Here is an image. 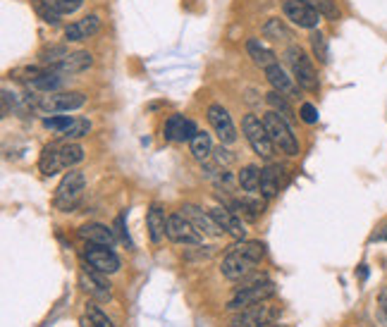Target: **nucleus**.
I'll return each instance as SVG.
<instances>
[{"mask_svg": "<svg viewBox=\"0 0 387 327\" xmlns=\"http://www.w3.org/2000/svg\"><path fill=\"white\" fill-rule=\"evenodd\" d=\"M60 160L64 170H72L74 165H79L84 160V148L74 141H62L60 143Z\"/></svg>", "mask_w": 387, "mask_h": 327, "instance_id": "c85d7f7f", "label": "nucleus"}, {"mask_svg": "<svg viewBox=\"0 0 387 327\" xmlns=\"http://www.w3.org/2000/svg\"><path fill=\"white\" fill-rule=\"evenodd\" d=\"M375 318H378V323L387 327V287L380 289L378 294V306H375Z\"/></svg>", "mask_w": 387, "mask_h": 327, "instance_id": "58836bf2", "label": "nucleus"}, {"mask_svg": "<svg viewBox=\"0 0 387 327\" xmlns=\"http://www.w3.org/2000/svg\"><path fill=\"white\" fill-rule=\"evenodd\" d=\"M208 122H211L213 132L218 134V139L223 143H234L237 141V130H234V122L230 117V112L223 108V105L213 103L208 108Z\"/></svg>", "mask_w": 387, "mask_h": 327, "instance_id": "ddd939ff", "label": "nucleus"}, {"mask_svg": "<svg viewBox=\"0 0 387 327\" xmlns=\"http://www.w3.org/2000/svg\"><path fill=\"white\" fill-rule=\"evenodd\" d=\"M275 318H280V308H275V306H266V301H263V303L249 306V308H244V310H237V315L230 320V325L232 327H261V325L275 323Z\"/></svg>", "mask_w": 387, "mask_h": 327, "instance_id": "6e6552de", "label": "nucleus"}, {"mask_svg": "<svg viewBox=\"0 0 387 327\" xmlns=\"http://www.w3.org/2000/svg\"><path fill=\"white\" fill-rule=\"evenodd\" d=\"M79 287L96 301H110L112 297V289L103 277V272H96L94 267H82L79 270Z\"/></svg>", "mask_w": 387, "mask_h": 327, "instance_id": "f8f14e48", "label": "nucleus"}, {"mask_svg": "<svg viewBox=\"0 0 387 327\" xmlns=\"http://www.w3.org/2000/svg\"><path fill=\"white\" fill-rule=\"evenodd\" d=\"M98 29H101L98 15H86L84 19H79V22L69 24L67 29H64V39L72 41V44H79V41H86L98 34Z\"/></svg>", "mask_w": 387, "mask_h": 327, "instance_id": "6ab92c4d", "label": "nucleus"}, {"mask_svg": "<svg viewBox=\"0 0 387 327\" xmlns=\"http://www.w3.org/2000/svg\"><path fill=\"white\" fill-rule=\"evenodd\" d=\"M91 65H94V55L86 51H77V53L64 55L60 62H55V65H51V69L58 74H62V77H74V74L86 72Z\"/></svg>", "mask_w": 387, "mask_h": 327, "instance_id": "dca6fc26", "label": "nucleus"}, {"mask_svg": "<svg viewBox=\"0 0 387 327\" xmlns=\"http://www.w3.org/2000/svg\"><path fill=\"white\" fill-rule=\"evenodd\" d=\"M213 155H215V163H218V165H230V163H232V160H234V155L230 153L227 148H223V146L215 148Z\"/></svg>", "mask_w": 387, "mask_h": 327, "instance_id": "79ce46f5", "label": "nucleus"}, {"mask_svg": "<svg viewBox=\"0 0 387 327\" xmlns=\"http://www.w3.org/2000/svg\"><path fill=\"white\" fill-rule=\"evenodd\" d=\"M375 241H387V224H385L383 229H380L378 234H375Z\"/></svg>", "mask_w": 387, "mask_h": 327, "instance_id": "c03bdc74", "label": "nucleus"}, {"mask_svg": "<svg viewBox=\"0 0 387 327\" xmlns=\"http://www.w3.org/2000/svg\"><path fill=\"white\" fill-rule=\"evenodd\" d=\"M282 12H284V17H287L292 24H297L299 29H311V31H313L322 19V15L318 12V10L311 8V5L304 3V0H284Z\"/></svg>", "mask_w": 387, "mask_h": 327, "instance_id": "1a4fd4ad", "label": "nucleus"}, {"mask_svg": "<svg viewBox=\"0 0 387 327\" xmlns=\"http://www.w3.org/2000/svg\"><path fill=\"white\" fill-rule=\"evenodd\" d=\"M263 36H266V39H273V41H287V39H292V31H289V26L280 17H273L263 24Z\"/></svg>", "mask_w": 387, "mask_h": 327, "instance_id": "c756f323", "label": "nucleus"}, {"mask_svg": "<svg viewBox=\"0 0 387 327\" xmlns=\"http://www.w3.org/2000/svg\"><path fill=\"white\" fill-rule=\"evenodd\" d=\"M84 189H86L84 173H79V170L72 168L69 173H64L62 182L58 184L53 203H55V208H58V211H62V213L74 211V208L79 206V201L84 198Z\"/></svg>", "mask_w": 387, "mask_h": 327, "instance_id": "f03ea898", "label": "nucleus"}, {"mask_svg": "<svg viewBox=\"0 0 387 327\" xmlns=\"http://www.w3.org/2000/svg\"><path fill=\"white\" fill-rule=\"evenodd\" d=\"M263 125H266L268 134H270L273 143H275V148H280L284 155H297L299 153V141L297 136H294L292 127H289V122L284 120L280 112L270 110L263 115Z\"/></svg>", "mask_w": 387, "mask_h": 327, "instance_id": "39448f33", "label": "nucleus"}, {"mask_svg": "<svg viewBox=\"0 0 387 327\" xmlns=\"http://www.w3.org/2000/svg\"><path fill=\"white\" fill-rule=\"evenodd\" d=\"M89 132H91V122H89V120H82V117H79V120L72 122V127H67V130H64V132L60 134V139H62V141H74V139L86 136Z\"/></svg>", "mask_w": 387, "mask_h": 327, "instance_id": "473e14b6", "label": "nucleus"}, {"mask_svg": "<svg viewBox=\"0 0 387 327\" xmlns=\"http://www.w3.org/2000/svg\"><path fill=\"white\" fill-rule=\"evenodd\" d=\"M299 117L306 125H316V122H318V108H316L313 103H304L299 108Z\"/></svg>", "mask_w": 387, "mask_h": 327, "instance_id": "a19ab883", "label": "nucleus"}, {"mask_svg": "<svg viewBox=\"0 0 387 327\" xmlns=\"http://www.w3.org/2000/svg\"><path fill=\"white\" fill-rule=\"evenodd\" d=\"M64 55H69L64 46H51V48H43V51L39 53L41 62H43V65H48V67L55 65V62H60Z\"/></svg>", "mask_w": 387, "mask_h": 327, "instance_id": "c9c22d12", "label": "nucleus"}, {"mask_svg": "<svg viewBox=\"0 0 387 327\" xmlns=\"http://www.w3.org/2000/svg\"><path fill=\"white\" fill-rule=\"evenodd\" d=\"M287 65H289V69H292V77H294V82L299 84V89L311 91V94L320 89L318 72H316L311 58L306 55L299 46H292L287 51Z\"/></svg>", "mask_w": 387, "mask_h": 327, "instance_id": "20e7f679", "label": "nucleus"}, {"mask_svg": "<svg viewBox=\"0 0 387 327\" xmlns=\"http://www.w3.org/2000/svg\"><path fill=\"white\" fill-rule=\"evenodd\" d=\"M246 53H249L251 60H254L256 65H258V67H263V69H268L270 65H275V62H277L275 53H273L268 46H263L258 39L246 41Z\"/></svg>", "mask_w": 387, "mask_h": 327, "instance_id": "a878e982", "label": "nucleus"}, {"mask_svg": "<svg viewBox=\"0 0 387 327\" xmlns=\"http://www.w3.org/2000/svg\"><path fill=\"white\" fill-rule=\"evenodd\" d=\"M79 327H96L94 323H91V318H89V315H82V318H79Z\"/></svg>", "mask_w": 387, "mask_h": 327, "instance_id": "37998d69", "label": "nucleus"}, {"mask_svg": "<svg viewBox=\"0 0 387 327\" xmlns=\"http://www.w3.org/2000/svg\"><path fill=\"white\" fill-rule=\"evenodd\" d=\"M168 218L163 211V206L160 203H153V206L148 208L146 213V227H148V237L153 244H160L165 237H168Z\"/></svg>", "mask_w": 387, "mask_h": 327, "instance_id": "aec40b11", "label": "nucleus"}, {"mask_svg": "<svg viewBox=\"0 0 387 327\" xmlns=\"http://www.w3.org/2000/svg\"><path fill=\"white\" fill-rule=\"evenodd\" d=\"M237 182H239V186L246 191V194H256V191L261 189V168H256V165H246V168H241Z\"/></svg>", "mask_w": 387, "mask_h": 327, "instance_id": "cd10ccee", "label": "nucleus"}, {"mask_svg": "<svg viewBox=\"0 0 387 327\" xmlns=\"http://www.w3.org/2000/svg\"><path fill=\"white\" fill-rule=\"evenodd\" d=\"M39 168L46 177H53L60 173V170H64L62 160H60V143H51V146L43 148V153L39 158Z\"/></svg>", "mask_w": 387, "mask_h": 327, "instance_id": "393cba45", "label": "nucleus"}, {"mask_svg": "<svg viewBox=\"0 0 387 327\" xmlns=\"http://www.w3.org/2000/svg\"><path fill=\"white\" fill-rule=\"evenodd\" d=\"M304 3H309L311 8H316L318 12L322 15V17H330V19H335L337 15V8H335V3L332 0H304Z\"/></svg>", "mask_w": 387, "mask_h": 327, "instance_id": "4c0bfd02", "label": "nucleus"}, {"mask_svg": "<svg viewBox=\"0 0 387 327\" xmlns=\"http://www.w3.org/2000/svg\"><path fill=\"white\" fill-rule=\"evenodd\" d=\"M34 10L46 24H53V26L60 24L62 15L58 12V8L53 5V0H34Z\"/></svg>", "mask_w": 387, "mask_h": 327, "instance_id": "7c9ffc66", "label": "nucleus"}, {"mask_svg": "<svg viewBox=\"0 0 387 327\" xmlns=\"http://www.w3.org/2000/svg\"><path fill=\"white\" fill-rule=\"evenodd\" d=\"M82 256H84V260L89 263V267H94L96 272H103V275H115L122 265L120 258H117V254L110 249V246L89 244Z\"/></svg>", "mask_w": 387, "mask_h": 327, "instance_id": "9d476101", "label": "nucleus"}, {"mask_svg": "<svg viewBox=\"0 0 387 327\" xmlns=\"http://www.w3.org/2000/svg\"><path fill=\"white\" fill-rule=\"evenodd\" d=\"M86 96L82 91H55V94H46L41 96V100L36 103V108L43 112H72L84 108Z\"/></svg>", "mask_w": 387, "mask_h": 327, "instance_id": "0eeeda50", "label": "nucleus"}, {"mask_svg": "<svg viewBox=\"0 0 387 327\" xmlns=\"http://www.w3.org/2000/svg\"><path fill=\"white\" fill-rule=\"evenodd\" d=\"M180 213L189 220L203 237H220V234H223V229L218 227V222L213 220L211 213H203L201 208L194 206V203H184V206L180 208Z\"/></svg>", "mask_w": 387, "mask_h": 327, "instance_id": "4468645a", "label": "nucleus"}, {"mask_svg": "<svg viewBox=\"0 0 387 327\" xmlns=\"http://www.w3.org/2000/svg\"><path fill=\"white\" fill-rule=\"evenodd\" d=\"M275 292L277 289L270 280H258V282H251V284H241L232 297H230L227 310H244V308H249V306L263 303V301H268V299L275 297Z\"/></svg>", "mask_w": 387, "mask_h": 327, "instance_id": "7ed1b4c3", "label": "nucleus"}, {"mask_svg": "<svg viewBox=\"0 0 387 327\" xmlns=\"http://www.w3.org/2000/svg\"><path fill=\"white\" fill-rule=\"evenodd\" d=\"M211 215H213V220L218 222V227L223 229L225 234H230V237H234V239H244V234H246L244 222H241V218L234 215L230 208L218 206V208H213V211H211Z\"/></svg>", "mask_w": 387, "mask_h": 327, "instance_id": "f3484780", "label": "nucleus"}, {"mask_svg": "<svg viewBox=\"0 0 387 327\" xmlns=\"http://www.w3.org/2000/svg\"><path fill=\"white\" fill-rule=\"evenodd\" d=\"M53 5L58 8L60 15H72L84 5V0H53Z\"/></svg>", "mask_w": 387, "mask_h": 327, "instance_id": "ea45409f", "label": "nucleus"}, {"mask_svg": "<svg viewBox=\"0 0 387 327\" xmlns=\"http://www.w3.org/2000/svg\"><path fill=\"white\" fill-rule=\"evenodd\" d=\"M241 132H244L249 146L254 148V153L261 155L263 160H270L273 153H275V143H273L270 134H268L266 125H263L261 117L256 115H246L241 120Z\"/></svg>", "mask_w": 387, "mask_h": 327, "instance_id": "423d86ee", "label": "nucleus"}, {"mask_svg": "<svg viewBox=\"0 0 387 327\" xmlns=\"http://www.w3.org/2000/svg\"><path fill=\"white\" fill-rule=\"evenodd\" d=\"M266 258V246L261 241H246L241 239L232 249L225 254L223 263H220V272L227 277L230 282H241L254 272V267Z\"/></svg>", "mask_w": 387, "mask_h": 327, "instance_id": "f257e3e1", "label": "nucleus"}, {"mask_svg": "<svg viewBox=\"0 0 387 327\" xmlns=\"http://www.w3.org/2000/svg\"><path fill=\"white\" fill-rule=\"evenodd\" d=\"M196 134H198L196 125H194L191 120H187L184 115H172L170 120L165 122V130H163L165 141H172V143L191 141Z\"/></svg>", "mask_w": 387, "mask_h": 327, "instance_id": "2eb2a0df", "label": "nucleus"}, {"mask_svg": "<svg viewBox=\"0 0 387 327\" xmlns=\"http://www.w3.org/2000/svg\"><path fill=\"white\" fill-rule=\"evenodd\" d=\"M230 208H232L234 215H239L241 220H249V222H256L258 218L263 215V201H256V198H234L230 201Z\"/></svg>", "mask_w": 387, "mask_h": 327, "instance_id": "b1692460", "label": "nucleus"}, {"mask_svg": "<svg viewBox=\"0 0 387 327\" xmlns=\"http://www.w3.org/2000/svg\"><path fill=\"white\" fill-rule=\"evenodd\" d=\"M266 100H268V105H270L275 112H280V115H282L287 122L292 120V108H289V103H287V96H282L280 91L273 89L270 94L266 96Z\"/></svg>", "mask_w": 387, "mask_h": 327, "instance_id": "2f4dec72", "label": "nucleus"}, {"mask_svg": "<svg viewBox=\"0 0 387 327\" xmlns=\"http://www.w3.org/2000/svg\"><path fill=\"white\" fill-rule=\"evenodd\" d=\"M280 186H282V168L280 165H268V168L261 170V196L266 198H275L280 194Z\"/></svg>", "mask_w": 387, "mask_h": 327, "instance_id": "4be33fe9", "label": "nucleus"}, {"mask_svg": "<svg viewBox=\"0 0 387 327\" xmlns=\"http://www.w3.org/2000/svg\"><path fill=\"white\" fill-rule=\"evenodd\" d=\"M168 239L175 241V244L198 246L203 241V234L182 213H175V215L168 218Z\"/></svg>", "mask_w": 387, "mask_h": 327, "instance_id": "9b49d317", "label": "nucleus"}, {"mask_svg": "<svg viewBox=\"0 0 387 327\" xmlns=\"http://www.w3.org/2000/svg\"><path fill=\"white\" fill-rule=\"evenodd\" d=\"M72 122H74V117H69V115H51V117L43 120V127L51 130V132H55L58 136H60L67 127H72Z\"/></svg>", "mask_w": 387, "mask_h": 327, "instance_id": "f704fd0d", "label": "nucleus"}, {"mask_svg": "<svg viewBox=\"0 0 387 327\" xmlns=\"http://www.w3.org/2000/svg\"><path fill=\"white\" fill-rule=\"evenodd\" d=\"M189 148H191V155L198 160V163H208V160H211V155H213V151H215L213 141H211V134L198 132L196 136H194L191 141H189Z\"/></svg>", "mask_w": 387, "mask_h": 327, "instance_id": "bb28decb", "label": "nucleus"}, {"mask_svg": "<svg viewBox=\"0 0 387 327\" xmlns=\"http://www.w3.org/2000/svg\"><path fill=\"white\" fill-rule=\"evenodd\" d=\"M311 48H313V55L318 58V62H322V65L330 60V51H327L325 36H322L320 31H316V29H313V34H311Z\"/></svg>", "mask_w": 387, "mask_h": 327, "instance_id": "72a5a7b5", "label": "nucleus"}, {"mask_svg": "<svg viewBox=\"0 0 387 327\" xmlns=\"http://www.w3.org/2000/svg\"><path fill=\"white\" fill-rule=\"evenodd\" d=\"M79 239H84L86 244H101V246H112L115 244V232L110 227L101 222H89L79 229Z\"/></svg>", "mask_w": 387, "mask_h": 327, "instance_id": "412c9836", "label": "nucleus"}, {"mask_svg": "<svg viewBox=\"0 0 387 327\" xmlns=\"http://www.w3.org/2000/svg\"><path fill=\"white\" fill-rule=\"evenodd\" d=\"M266 77H268V82H270V87L280 91L282 96H287V98H297L299 96V84L294 82V77H289V74L280 67V62L266 69Z\"/></svg>", "mask_w": 387, "mask_h": 327, "instance_id": "a211bd4d", "label": "nucleus"}, {"mask_svg": "<svg viewBox=\"0 0 387 327\" xmlns=\"http://www.w3.org/2000/svg\"><path fill=\"white\" fill-rule=\"evenodd\" d=\"M359 277H361V280H366V277H368V270H366V265H359Z\"/></svg>", "mask_w": 387, "mask_h": 327, "instance_id": "a18cd8bd", "label": "nucleus"}, {"mask_svg": "<svg viewBox=\"0 0 387 327\" xmlns=\"http://www.w3.org/2000/svg\"><path fill=\"white\" fill-rule=\"evenodd\" d=\"M62 82H64L62 74H58V72H53L51 67H46L39 77H34L31 82H26V87L34 89V91H41V94H55V91L62 87Z\"/></svg>", "mask_w": 387, "mask_h": 327, "instance_id": "5701e85b", "label": "nucleus"}, {"mask_svg": "<svg viewBox=\"0 0 387 327\" xmlns=\"http://www.w3.org/2000/svg\"><path fill=\"white\" fill-rule=\"evenodd\" d=\"M86 315H89L91 323H94L96 327H115V323H112V320L108 318L96 303H86Z\"/></svg>", "mask_w": 387, "mask_h": 327, "instance_id": "e433bc0d", "label": "nucleus"}]
</instances>
